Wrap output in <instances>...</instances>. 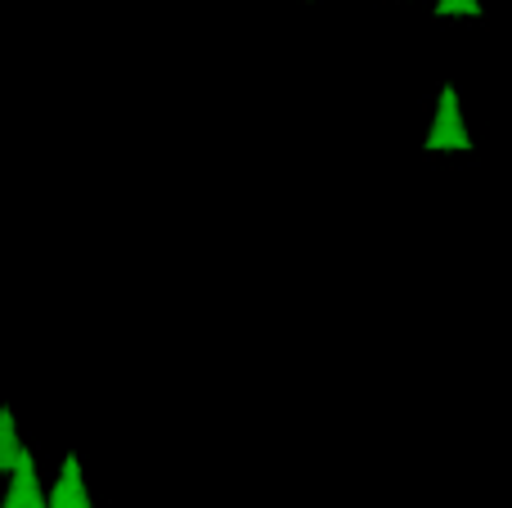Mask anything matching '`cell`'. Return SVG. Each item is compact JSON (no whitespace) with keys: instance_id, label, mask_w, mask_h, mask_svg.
I'll return each mask as SVG.
<instances>
[{"instance_id":"6da1fadb","label":"cell","mask_w":512,"mask_h":508,"mask_svg":"<svg viewBox=\"0 0 512 508\" xmlns=\"http://www.w3.org/2000/svg\"><path fill=\"white\" fill-rule=\"evenodd\" d=\"M427 149H472V135L463 126V108H459V90L445 86L436 99V122L427 131Z\"/></svg>"},{"instance_id":"7a4b0ae2","label":"cell","mask_w":512,"mask_h":508,"mask_svg":"<svg viewBox=\"0 0 512 508\" xmlns=\"http://www.w3.org/2000/svg\"><path fill=\"white\" fill-rule=\"evenodd\" d=\"M0 508H45V491H41V477H36V459L32 450H23L9 473V495Z\"/></svg>"},{"instance_id":"3957f363","label":"cell","mask_w":512,"mask_h":508,"mask_svg":"<svg viewBox=\"0 0 512 508\" xmlns=\"http://www.w3.org/2000/svg\"><path fill=\"white\" fill-rule=\"evenodd\" d=\"M18 455H23V441H18L14 414H9V405H0V473H14Z\"/></svg>"},{"instance_id":"277c9868","label":"cell","mask_w":512,"mask_h":508,"mask_svg":"<svg viewBox=\"0 0 512 508\" xmlns=\"http://www.w3.org/2000/svg\"><path fill=\"white\" fill-rule=\"evenodd\" d=\"M436 14H481V0H436Z\"/></svg>"}]
</instances>
